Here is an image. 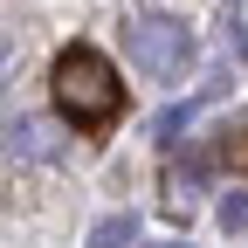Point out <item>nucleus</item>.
Returning <instances> with one entry per match:
<instances>
[{"instance_id": "obj_3", "label": "nucleus", "mask_w": 248, "mask_h": 248, "mask_svg": "<svg viewBox=\"0 0 248 248\" xmlns=\"http://www.w3.org/2000/svg\"><path fill=\"white\" fill-rule=\"evenodd\" d=\"M7 152L14 159H62L69 152V131L55 117H14L7 124Z\"/></svg>"}, {"instance_id": "obj_2", "label": "nucleus", "mask_w": 248, "mask_h": 248, "mask_svg": "<svg viewBox=\"0 0 248 248\" xmlns=\"http://www.w3.org/2000/svg\"><path fill=\"white\" fill-rule=\"evenodd\" d=\"M124 55H131L152 83H179L186 69H193V28H186L179 14H138L131 28H124Z\"/></svg>"}, {"instance_id": "obj_7", "label": "nucleus", "mask_w": 248, "mask_h": 248, "mask_svg": "<svg viewBox=\"0 0 248 248\" xmlns=\"http://www.w3.org/2000/svg\"><path fill=\"white\" fill-rule=\"evenodd\" d=\"M159 248H186V241H159Z\"/></svg>"}, {"instance_id": "obj_8", "label": "nucleus", "mask_w": 248, "mask_h": 248, "mask_svg": "<svg viewBox=\"0 0 248 248\" xmlns=\"http://www.w3.org/2000/svg\"><path fill=\"white\" fill-rule=\"evenodd\" d=\"M97 248H104V241H97Z\"/></svg>"}, {"instance_id": "obj_6", "label": "nucleus", "mask_w": 248, "mask_h": 248, "mask_svg": "<svg viewBox=\"0 0 248 248\" xmlns=\"http://www.w3.org/2000/svg\"><path fill=\"white\" fill-rule=\"evenodd\" d=\"M124 234H131V214H124V221H104V228H97V241H104V248H117Z\"/></svg>"}, {"instance_id": "obj_4", "label": "nucleus", "mask_w": 248, "mask_h": 248, "mask_svg": "<svg viewBox=\"0 0 248 248\" xmlns=\"http://www.w3.org/2000/svg\"><path fill=\"white\" fill-rule=\"evenodd\" d=\"M221 228H228V234L248 228V193H228V200H221Z\"/></svg>"}, {"instance_id": "obj_5", "label": "nucleus", "mask_w": 248, "mask_h": 248, "mask_svg": "<svg viewBox=\"0 0 248 248\" xmlns=\"http://www.w3.org/2000/svg\"><path fill=\"white\" fill-rule=\"evenodd\" d=\"M228 42H234V55H248V0H234V7H228Z\"/></svg>"}, {"instance_id": "obj_1", "label": "nucleus", "mask_w": 248, "mask_h": 248, "mask_svg": "<svg viewBox=\"0 0 248 248\" xmlns=\"http://www.w3.org/2000/svg\"><path fill=\"white\" fill-rule=\"evenodd\" d=\"M55 110L69 124H110L124 110V83L97 48H69L55 62Z\"/></svg>"}]
</instances>
